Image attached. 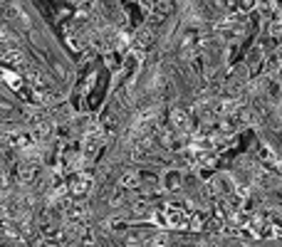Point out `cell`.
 Returning a JSON list of instances; mask_svg holds the SVG:
<instances>
[{
	"instance_id": "8992f818",
	"label": "cell",
	"mask_w": 282,
	"mask_h": 247,
	"mask_svg": "<svg viewBox=\"0 0 282 247\" xmlns=\"http://www.w3.org/2000/svg\"><path fill=\"white\" fill-rule=\"evenodd\" d=\"M3 60L8 62V64H13V67H23V55L15 52V50H13V52H10V50L3 52Z\"/></svg>"
},
{
	"instance_id": "52a82bcc",
	"label": "cell",
	"mask_w": 282,
	"mask_h": 247,
	"mask_svg": "<svg viewBox=\"0 0 282 247\" xmlns=\"http://www.w3.org/2000/svg\"><path fill=\"white\" fill-rule=\"evenodd\" d=\"M35 173H37V168H35V166H30V163H23V166H20V181H23V183L32 181V178H35Z\"/></svg>"
},
{
	"instance_id": "3957f363",
	"label": "cell",
	"mask_w": 282,
	"mask_h": 247,
	"mask_svg": "<svg viewBox=\"0 0 282 247\" xmlns=\"http://www.w3.org/2000/svg\"><path fill=\"white\" fill-rule=\"evenodd\" d=\"M99 146H102V134H92V136H87V144H85V161H92L97 151H99Z\"/></svg>"
},
{
	"instance_id": "7a4b0ae2",
	"label": "cell",
	"mask_w": 282,
	"mask_h": 247,
	"mask_svg": "<svg viewBox=\"0 0 282 247\" xmlns=\"http://www.w3.org/2000/svg\"><path fill=\"white\" fill-rule=\"evenodd\" d=\"M89 188H92V178L85 176V173H80V176L69 178V183H67V193H69L72 198H82V195L89 193Z\"/></svg>"
},
{
	"instance_id": "4fadbf2b",
	"label": "cell",
	"mask_w": 282,
	"mask_h": 247,
	"mask_svg": "<svg viewBox=\"0 0 282 247\" xmlns=\"http://www.w3.org/2000/svg\"><path fill=\"white\" fill-rule=\"evenodd\" d=\"M277 3H282V0H277Z\"/></svg>"
},
{
	"instance_id": "9c48e42d",
	"label": "cell",
	"mask_w": 282,
	"mask_h": 247,
	"mask_svg": "<svg viewBox=\"0 0 282 247\" xmlns=\"http://www.w3.org/2000/svg\"><path fill=\"white\" fill-rule=\"evenodd\" d=\"M270 35H272L275 40H282V20H275V23L270 25Z\"/></svg>"
},
{
	"instance_id": "7c38bea8",
	"label": "cell",
	"mask_w": 282,
	"mask_h": 247,
	"mask_svg": "<svg viewBox=\"0 0 282 247\" xmlns=\"http://www.w3.org/2000/svg\"><path fill=\"white\" fill-rule=\"evenodd\" d=\"M0 40H3V32H0Z\"/></svg>"
},
{
	"instance_id": "277c9868",
	"label": "cell",
	"mask_w": 282,
	"mask_h": 247,
	"mask_svg": "<svg viewBox=\"0 0 282 247\" xmlns=\"http://www.w3.org/2000/svg\"><path fill=\"white\" fill-rule=\"evenodd\" d=\"M0 77L5 79V84H8L10 89H15V92L23 89V79H20L15 72H10V69H0Z\"/></svg>"
},
{
	"instance_id": "30bf717a",
	"label": "cell",
	"mask_w": 282,
	"mask_h": 247,
	"mask_svg": "<svg viewBox=\"0 0 282 247\" xmlns=\"http://www.w3.org/2000/svg\"><path fill=\"white\" fill-rule=\"evenodd\" d=\"M178 185H181L178 173H169V176H166V188H171V190H173V188H178Z\"/></svg>"
},
{
	"instance_id": "ba28073f",
	"label": "cell",
	"mask_w": 282,
	"mask_h": 247,
	"mask_svg": "<svg viewBox=\"0 0 282 247\" xmlns=\"http://www.w3.org/2000/svg\"><path fill=\"white\" fill-rule=\"evenodd\" d=\"M121 185H124V188H136V185H139V176H136L134 171H126V173L121 176Z\"/></svg>"
},
{
	"instance_id": "8fae6325",
	"label": "cell",
	"mask_w": 282,
	"mask_h": 247,
	"mask_svg": "<svg viewBox=\"0 0 282 247\" xmlns=\"http://www.w3.org/2000/svg\"><path fill=\"white\" fill-rule=\"evenodd\" d=\"M151 37H154V35H151L149 30H141V32H139V45H141V47L151 45Z\"/></svg>"
},
{
	"instance_id": "6da1fadb",
	"label": "cell",
	"mask_w": 282,
	"mask_h": 247,
	"mask_svg": "<svg viewBox=\"0 0 282 247\" xmlns=\"http://www.w3.org/2000/svg\"><path fill=\"white\" fill-rule=\"evenodd\" d=\"M188 213L186 210H181V208H176V205H169V208H164V210H159V213H154L151 220L154 222H159V225H164V227H176V230H183V227H188Z\"/></svg>"
},
{
	"instance_id": "5b68a950",
	"label": "cell",
	"mask_w": 282,
	"mask_h": 247,
	"mask_svg": "<svg viewBox=\"0 0 282 247\" xmlns=\"http://www.w3.org/2000/svg\"><path fill=\"white\" fill-rule=\"evenodd\" d=\"M171 121H173V126H176L181 134H188V131H191V119H188L183 111H173V119H171Z\"/></svg>"
}]
</instances>
